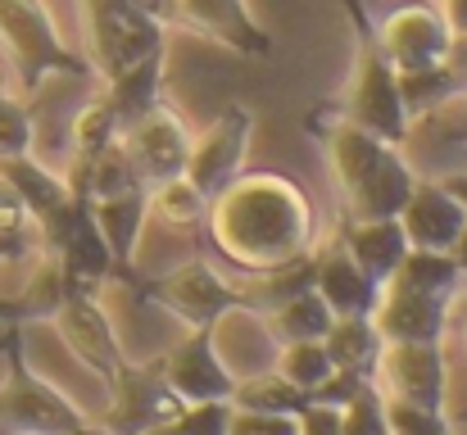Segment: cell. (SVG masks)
<instances>
[{
  "mask_svg": "<svg viewBox=\"0 0 467 435\" xmlns=\"http://www.w3.org/2000/svg\"><path fill=\"white\" fill-rule=\"evenodd\" d=\"M204 227L213 250L254 277L313 250V204L286 172H236L209 200Z\"/></svg>",
  "mask_w": 467,
  "mask_h": 435,
  "instance_id": "cell-1",
  "label": "cell"
},
{
  "mask_svg": "<svg viewBox=\"0 0 467 435\" xmlns=\"http://www.w3.org/2000/svg\"><path fill=\"white\" fill-rule=\"evenodd\" d=\"M322 150L331 163V177L345 195L349 218H400L418 172L409 168L404 150L345 119L322 128Z\"/></svg>",
  "mask_w": 467,
  "mask_h": 435,
  "instance_id": "cell-2",
  "label": "cell"
},
{
  "mask_svg": "<svg viewBox=\"0 0 467 435\" xmlns=\"http://www.w3.org/2000/svg\"><path fill=\"white\" fill-rule=\"evenodd\" d=\"M345 14L354 18V36H358V64H354V91L340 109L345 123L381 137L390 145H404L413 132V119L404 109V96H400V73L395 64L386 59V50L377 46V27L368 23L363 14V0H345Z\"/></svg>",
  "mask_w": 467,
  "mask_h": 435,
  "instance_id": "cell-3",
  "label": "cell"
},
{
  "mask_svg": "<svg viewBox=\"0 0 467 435\" xmlns=\"http://www.w3.org/2000/svg\"><path fill=\"white\" fill-rule=\"evenodd\" d=\"M0 46L14 59V73L23 82V96H36V87L50 73L68 78H96L91 59L68 50L55 32V18L41 0H0Z\"/></svg>",
  "mask_w": 467,
  "mask_h": 435,
  "instance_id": "cell-4",
  "label": "cell"
},
{
  "mask_svg": "<svg viewBox=\"0 0 467 435\" xmlns=\"http://www.w3.org/2000/svg\"><path fill=\"white\" fill-rule=\"evenodd\" d=\"M87 14V36H91V73H100L105 82L132 64H141L146 55L163 50L168 23H159L150 14H141L132 0H82Z\"/></svg>",
  "mask_w": 467,
  "mask_h": 435,
  "instance_id": "cell-5",
  "label": "cell"
},
{
  "mask_svg": "<svg viewBox=\"0 0 467 435\" xmlns=\"http://www.w3.org/2000/svg\"><path fill=\"white\" fill-rule=\"evenodd\" d=\"M78 422L73 399H64L46 377H36L18 354V331H9V377L0 386V435H64Z\"/></svg>",
  "mask_w": 467,
  "mask_h": 435,
  "instance_id": "cell-6",
  "label": "cell"
},
{
  "mask_svg": "<svg viewBox=\"0 0 467 435\" xmlns=\"http://www.w3.org/2000/svg\"><path fill=\"white\" fill-rule=\"evenodd\" d=\"M254 141V109L250 105H227L200 137H191V159H186V181L213 200L241 168Z\"/></svg>",
  "mask_w": 467,
  "mask_h": 435,
  "instance_id": "cell-7",
  "label": "cell"
},
{
  "mask_svg": "<svg viewBox=\"0 0 467 435\" xmlns=\"http://www.w3.org/2000/svg\"><path fill=\"white\" fill-rule=\"evenodd\" d=\"M377 46L386 50L395 73L454 64V50H459L445 14L431 5H400L395 14H386V23L377 27Z\"/></svg>",
  "mask_w": 467,
  "mask_h": 435,
  "instance_id": "cell-8",
  "label": "cell"
},
{
  "mask_svg": "<svg viewBox=\"0 0 467 435\" xmlns=\"http://www.w3.org/2000/svg\"><path fill=\"white\" fill-rule=\"evenodd\" d=\"M372 386H381L377 395L390 399H409L422 409H445V358L436 340H390L381 345Z\"/></svg>",
  "mask_w": 467,
  "mask_h": 435,
  "instance_id": "cell-9",
  "label": "cell"
},
{
  "mask_svg": "<svg viewBox=\"0 0 467 435\" xmlns=\"http://www.w3.org/2000/svg\"><path fill=\"white\" fill-rule=\"evenodd\" d=\"M155 372L182 404H213V399L232 404V390H236V377L218 358L209 326H191V336L159 358Z\"/></svg>",
  "mask_w": 467,
  "mask_h": 435,
  "instance_id": "cell-10",
  "label": "cell"
},
{
  "mask_svg": "<svg viewBox=\"0 0 467 435\" xmlns=\"http://www.w3.org/2000/svg\"><path fill=\"white\" fill-rule=\"evenodd\" d=\"M146 299H155L159 308L177 313L191 326H213L223 313L241 308V290H232L204 259H191L182 268H172L168 277H159L146 286Z\"/></svg>",
  "mask_w": 467,
  "mask_h": 435,
  "instance_id": "cell-11",
  "label": "cell"
},
{
  "mask_svg": "<svg viewBox=\"0 0 467 435\" xmlns=\"http://www.w3.org/2000/svg\"><path fill=\"white\" fill-rule=\"evenodd\" d=\"M123 150L132 154L141 181H146V186H159V181L186 177L191 132H186V123H182L168 105H155L146 119H137V123L123 132Z\"/></svg>",
  "mask_w": 467,
  "mask_h": 435,
  "instance_id": "cell-12",
  "label": "cell"
},
{
  "mask_svg": "<svg viewBox=\"0 0 467 435\" xmlns=\"http://www.w3.org/2000/svg\"><path fill=\"white\" fill-rule=\"evenodd\" d=\"M55 322H59V331H64L68 349H73L91 372H100V377L114 386V377L128 368V358H123L119 331H114L109 313L96 304V295H68V299L59 304Z\"/></svg>",
  "mask_w": 467,
  "mask_h": 435,
  "instance_id": "cell-13",
  "label": "cell"
},
{
  "mask_svg": "<svg viewBox=\"0 0 467 435\" xmlns=\"http://www.w3.org/2000/svg\"><path fill=\"white\" fill-rule=\"evenodd\" d=\"M400 227L413 250H450L467 227V204L441 177H418L400 209Z\"/></svg>",
  "mask_w": 467,
  "mask_h": 435,
  "instance_id": "cell-14",
  "label": "cell"
},
{
  "mask_svg": "<svg viewBox=\"0 0 467 435\" xmlns=\"http://www.w3.org/2000/svg\"><path fill=\"white\" fill-rule=\"evenodd\" d=\"M114 395H119V399H114V413H109V422H105L109 435H146L182 409V399L163 386L155 363H150V368H132V363H128V368L114 377Z\"/></svg>",
  "mask_w": 467,
  "mask_h": 435,
  "instance_id": "cell-15",
  "label": "cell"
},
{
  "mask_svg": "<svg viewBox=\"0 0 467 435\" xmlns=\"http://www.w3.org/2000/svg\"><path fill=\"white\" fill-rule=\"evenodd\" d=\"M450 304L454 299H436V295L404 286V282H386L377 308H372V322H377L386 345L390 340H436L441 345L445 322H450Z\"/></svg>",
  "mask_w": 467,
  "mask_h": 435,
  "instance_id": "cell-16",
  "label": "cell"
},
{
  "mask_svg": "<svg viewBox=\"0 0 467 435\" xmlns=\"http://www.w3.org/2000/svg\"><path fill=\"white\" fill-rule=\"evenodd\" d=\"M313 290L336 317H372L381 286L349 259V250L336 241L327 250H313Z\"/></svg>",
  "mask_w": 467,
  "mask_h": 435,
  "instance_id": "cell-17",
  "label": "cell"
},
{
  "mask_svg": "<svg viewBox=\"0 0 467 435\" xmlns=\"http://www.w3.org/2000/svg\"><path fill=\"white\" fill-rule=\"evenodd\" d=\"M177 18L209 32L227 50H241V55H268L273 50V36L264 32V23L254 18V9L245 0H177Z\"/></svg>",
  "mask_w": 467,
  "mask_h": 435,
  "instance_id": "cell-18",
  "label": "cell"
},
{
  "mask_svg": "<svg viewBox=\"0 0 467 435\" xmlns=\"http://www.w3.org/2000/svg\"><path fill=\"white\" fill-rule=\"evenodd\" d=\"M340 245L349 250V259L377 286H386L400 273L404 254L413 250L409 236H404V227H400V218H345L340 223Z\"/></svg>",
  "mask_w": 467,
  "mask_h": 435,
  "instance_id": "cell-19",
  "label": "cell"
},
{
  "mask_svg": "<svg viewBox=\"0 0 467 435\" xmlns=\"http://www.w3.org/2000/svg\"><path fill=\"white\" fill-rule=\"evenodd\" d=\"M91 209H96V227H100V236L109 245L114 277H132V250H137V241L146 232V218H150L146 186L109 195V200H91Z\"/></svg>",
  "mask_w": 467,
  "mask_h": 435,
  "instance_id": "cell-20",
  "label": "cell"
},
{
  "mask_svg": "<svg viewBox=\"0 0 467 435\" xmlns=\"http://www.w3.org/2000/svg\"><path fill=\"white\" fill-rule=\"evenodd\" d=\"M105 100H109V109L119 114L123 132H128L137 119H146L155 105H163V50L146 55L141 64H132V68H123V73H114V78L105 82Z\"/></svg>",
  "mask_w": 467,
  "mask_h": 435,
  "instance_id": "cell-21",
  "label": "cell"
},
{
  "mask_svg": "<svg viewBox=\"0 0 467 435\" xmlns=\"http://www.w3.org/2000/svg\"><path fill=\"white\" fill-rule=\"evenodd\" d=\"M381 331L372 317H336L322 336V349L327 358L336 363V372H354L363 381H372L377 372V358H381Z\"/></svg>",
  "mask_w": 467,
  "mask_h": 435,
  "instance_id": "cell-22",
  "label": "cell"
},
{
  "mask_svg": "<svg viewBox=\"0 0 467 435\" xmlns=\"http://www.w3.org/2000/svg\"><path fill=\"white\" fill-rule=\"evenodd\" d=\"M0 177L9 181V191L18 195V204L27 209L32 223H41L46 213H55V209L68 200V181H64L59 172H50L41 159H32V154L0 159Z\"/></svg>",
  "mask_w": 467,
  "mask_h": 435,
  "instance_id": "cell-23",
  "label": "cell"
},
{
  "mask_svg": "<svg viewBox=\"0 0 467 435\" xmlns=\"http://www.w3.org/2000/svg\"><path fill=\"white\" fill-rule=\"evenodd\" d=\"M264 322H268V336H273V340L291 345V340H322V336H327V326L336 322V313L322 304V295H317V290H300L296 299L277 304Z\"/></svg>",
  "mask_w": 467,
  "mask_h": 435,
  "instance_id": "cell-24",
  "label": "cell"
},
{
  "mask_svg": "<svg viewBox=\"0 0 467 435\" xmlns=\"http://www.w3.org/2000/svg\"><path fill=\"white\" fill-rule=\"evenodd\" d=\"M309 404L305 390H296L286 377H277L273 368L268 372H254V377H241L236 390H232V409H250V413H282V418H300Z\"/></svg>",
  "mask_w": 467,
  "mask_h": 435,
  "instance_id": "cell-25",
  "label": "cell"
},
{
  "mask_svg": "<svg viewBox=\"0 0 467 435\" xmlns=\"http://www.w3.org/2000/svg\"><path fill=\"white\" fill-rule=\"evenodd\" d=\"M390 282H404V286L422 290V295H436V299H454L459 286H463L459 264L450 259V250H409Z\"/></svg>",
  "mask_w": 467,
  "mask_h": 435,
  "instance_id": "cell-26",
  "label": "cell"
},
{
  "mask_svg": "<svg viewBox=\"0 0 467 435\" xmlns=\"http://www.w3.org/2000/svg\"><path fill=\"white\" fill-rule=\"evenodd\" d=\"M146 200H150V213H155L159 223H168L172 232H200V227H204L209 200H204L186 177H172V181L146 186Z\"/></svg>",
  "mask_w": 467,
  "mask_h": 435,
  "instance_id": "cell-27",
  "label": "cell"
},
{
  "mask_svg": "<svg viewBox=\"0 0 467 435\" xmlns=\"http://www.w3.org/2000/svg\"><path fill=\"white\" fill-rule=\"evenodd\" d=\"M273 372L277 377H286L296 390H322L327 381H331V372H336V363L327 358V349H322V340H291V345H282L277 349V358H273Z\"/></svg>",
  "mask_w": 467,
  "mask_h": 435,
  "instance_id": "cell-28",
  "label": "cell"
},
{
  "mask_svg": "<svg viewBox=\"0 0 467 435\" xmlns=\"http://www.w3.org/2000/svg\"><path fill=\"white\" fill-rule=\"evenodd\" d=\"M119 141H123V123L109 109L105 96H96L87 109H78V119H73V159H96L100 150H109Z\"/></svg>",
  "mask_w": 467,
  "mask_h": 435,
  "instance_id": "cell-29",
  "label": "cell"
},
{
  "mask_svg": "<svg viewBox=\"0 0 467 435\" xmlns=\"http://www.w3.org/2000/svg\"><path fill=\"white\" fill-rule=\"evenodd\" d=\"M232 422V404L213 399V404H182L168 422H159L155 431L146 435H227Z\"/></svg>",
  "mask_w": 467,
  "mask_h": 435,
  "instance_id": "cell-30",
  "label": "cell"
},
{
  "mask_svg": "<svg viewBox=\"0 0 467 435\" xmlns=\"http://www.w3.org/2000/svg\"><path fill=\"white\" fill-rule=\"evenodd\" d=\"M381 422L390 435H450V422L441 409H422V404L390 399V395H381Z\"/></svg>",
  "mask_w": 467,
  "mask_h": 435,
  "instance_id": "cell-31",
  "label": "cell"
},
{
  "mask_svg": "<svg viewBox=\"0 0 467 435\" xmlns=\"http://www.w3.org/2000/svg\"><path fill=\"white\" fill-rule=\"evenodd\" d=\"M32 145H36V119H32L27 100L0 91V159L32 154Z\"/></svg>",
  "mask_w": 467,
  "mask_h": 435,
  "instance_id": "cell-32",
  "label": "cell"
},
{
  "mask_svg": "<svg viewBox=\"0 0 467 435\" xmlns=\"http://www.w3.org/2000/svg\"><path fill=\"white\" fill-rule=\"evenodd\" d=\"M227 435H300V431H296V418H282V413H250V409H232Z\"/></svg>",
  "mask_w": 467,
  "mask_h": 435,
  "instance_id": "cell-33",
  "label": "cell"
},
{
  "mask_svg": "<svg viewBox=\"0 0 467 435\" xmlns=\"http://www.w3.org/2000/svg\"><path fill=\"white\" fill-rule=\"evenodd\" d=\"M340 427H345V409L317 404V399H309L305 413L296 418V431L300 435H340Z\"/></svg>",
  "mask_w": 467,
  "mask_h": 435,
  "instance_id": "cell-34",
  "label": "cell"
},
{
  "mask_svg": "<svg viewBox=\"0 0 467 435\" xmlns=\"http://www.w3.org/2000/svg\"><path fill=\"white\" fill-rule=\"evenodd\" d=\"M441 14H445V23H450L454 41H467V0H445V5H441Z\"/></svg>",
  "mask_w": 467,
  "mask_h": 435,
  "instance_id": "cell-35",
  "label": "cell"
},
{
  "mask_svg": "<svg viewBox=\"0 0 467 435\" xmlns=\"http://www.w3.org/2000/svg\"><path fill=\"white\" fill-rule=\"evenodd\" d=\"M141 14H150V18H159V23H172L177 18V0H132Z\"/></svg>",
  "mask_w": 467,
  "mask_h": 435,
  "instance_id": "cell-36",
  "label": "cell"
},
{
  "mask_svg": "<svg viewBox=\"0 0 467 435\" xmlns=\"http://www.w3.org/2000/svg\"><path fill=\"white\" fill-rule=\"evenodd\" d=\"M450 259L459 264V277H463V286H467V227H463V236L450 245Z\"/></svg>",
  "mask_w": 467,
  "mask_h": 435,
  "instance_id": "cell-37",
  "label": "cell"
},
{
  "mask_svg": "<svg viewBox=\"0 0 467 435\" xmlns=\"http://www.w3.org/2000/svg\"><path fill=\"white\" fill-rule=\"evenodd\" d=\"M441 181H445V186L467 204V172H450V177H441Z\"/></svg>",
  "mask_w": 467,
  "mask_h": 435,
  "instance_id": "cell-38",
  "label": "cell"
},
{
  "mask_svg": "<svg viewBox=\"0 0 467 435\" xmlns=\"http://www.w3.org/2000/svg\"><path fill=\"white\" fill-rule=\"evenodd\" d=\"M14 317V299H0V322H9Z\"/></svg>",
  "mask_w": 467,
  "mask_h": 435,
  "instance_id": "cell-39",
  "label": "cell"
}]
</instances>
